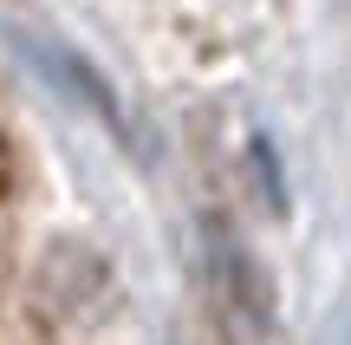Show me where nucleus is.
Returning <instances> with one entry per match:
<instances>
[{
  "label": "nucleus",
  "instance_id": "1",
  "mask_svg": "<svg viewBox=\"0 0 351 345\" xmlns=\"http://www.w3.org/2000/svg\"><path fill=\"white\" fill-rule=\"evenodd\" d=\"M202 261H208V287H215V300H221V313H228L234 333L274 320V300H267L261 267H254V254L228 235L221 215H208V228H202Z\"/></svg>",
  "mask_w": 351,
  "mask_h": 345
}]
</instances>
